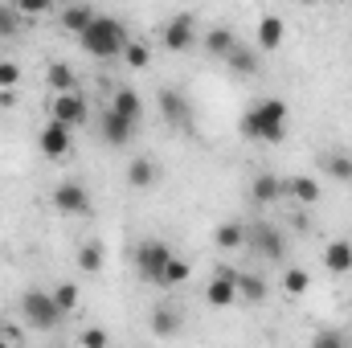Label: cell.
I'll use <instances>...</instances> for the list:
<instances>
[{
    "instance_id": "cell-1",
    "label": "cell",
    "mask_w": 352,
    "mask_h": 348,
    "mask_svg": "<svg viewBox=\"0 0 352 348\" xmlns=\"http://www.w3.org/2000/svg\"><path fill=\"white\" fill-rule=\"evenodd\" d=\"M242 135L263 140V144H278L287 135V102L283 98H263L258 107H250L242 115Z\"/></svg>"
},
{
    "instance_id": "cell-2",
    "label": "cell",
    "mask_w": 352,
    "mask_h": 348,
    "mask_svg": "<svg viewBox=\"0 0 352 348\" xmlns=\"http://www.w3.org/2000/svg\"><path fill=\"white\" fill-rule=\"evenodd\" d=\"M78 41H82V50L94 54V58H119L127 50V29H123L119 17H94V25H90Z\"/></svg>"
},
{
    "instance_id": "cell-3",
    "label": "cell",
    "mask_w": 352,
    "mask_h": 348,
    "mask_svg": "<svg viewBox=\"0 0 352 348\" xmlns=\"http://www.w3.org/2000/svg\"><path fill=\"white\" fill-rule=\"evenodd\" d=\"M21 312H25V320H29L33 328H41V332L58 328V320H62V312H58L54 295H50V291H41V287H29V291L21 295Z\"/></svg>"
},
{
    "instance_id": "cell-4",
    "label": "cell",
    "mask_w": 352,
    "mask_h": 348,
    "mask_svg": "<svg viewBox=\"0 0 352 348\" xmlns=\"http://www.w3.org/2000/svg\"><path fill=\"white\" fill-rule=\"evenodd\" d=\"M168 262H173L168 242H160V238L140 242V250H135V266H140V274H144L148 283H160V274H164V266H168Z\"/></svg>"
},
{
    "instance_id": "cell-5",
    "label": "cell",
    "mask_w": 352,
    "mask_h": 348,
    "mask_svg": "<svg viewBox=\"0 0 352 348\" xmlns=\"http://www.w3.org/2000/svg\"><path fill=\"white\" fill-rule=\"evenodd\" d=\"M54 119H58L62 127H70V131L82 127V123H87V98H82L78 90H74V94H58V98H54Z\"/></svg>"
},
{
    "instance_id": "cell-6",
    "label": "cell",
    "mask_w": 352,
    "mask_h": 348,
    "mask_svg": "<svg viewBox=\"0 0 352 348\" xmlns=\"http://www.w3.org/2000/svg\"><path fill=\"white\" fill-rule=\"evenodd\" d=\"M160 111L176 131H192V111H188V98L180 90H160Z\"/></svg>"
},
{
    "instance_id": "cell-7",
    "label": "cell",
    "mask_w": 352,
    "mask_h": 348,
    "mask_svg": "<svg viewBox=\"0 0 352 348\" xmlns=\"http://www.w3.org/2000/svg\"><path fill=\"white\" fill-rule=\"evenodd\" d=\"M205 299H209L213 307H230V303L238 299V270H221V274H213L209 287H205Z\"/></svg>"
},
{
    "instance_id": "cell-8",
    "label": "cell",
    "mask_w": 352,
    "mask_h": 348,
    "mask_svg": "<svg viewBox=\"0 0 352 348\" xmlns=\"http://www.w3.org/2000/svg\"><path fill=\"white\" fill-rule=\"evenodd\" d=\"M54 209H62V213H87V209H90L87 188H82L78 180L58 184V188H54Z\"/></svg>"
},
{
    "instance_id": "cell-9",
    "label": "cell",
    "mask_w": 352,
    "mask_h": 348,
    "mask_svg": "<svg viewBox=\"0 0 352 348\" xmlns=\"http://www.w3.org/2000/svg\"><path fill=\"white\" fill-rule=\"evenodd\" d=\"M246 242H254L263 259H274V262H278L283 254H287V246H283V234H278L274 226H254V230H246Z\"/></svg>"
},
{
    "instance_id": "cell-10",
    "label": "cell",
    "mask_w": 352,
    "mask_h": 348,
    "mask_svg": "<svg viewBox=\"0 0 352 348\" xmlns=\"http://www.w3.org/2000/svg\"><path fill=\"white\" fill-rule=\"evenodd\" d=\"M41 152L45 156H66L70 152V127H62L58 119H50L41 127Z\"/></svg>"
},
{
    "instance_id": "cell-11",
    "label": "cell",
    "mask_w": 352,
    "mask_h": 348,
    "mask_svg": "<svg viewBox=\"0 0 352 348\" xmlns=\"http://www.w3.org/2000/svg\"><path fill=\"white\" fill-rule=\"evenodd\" d=\"M164 45L168 50H188L192 45V17L188 12H180V17H173L164 25Z\"/></svg>"
},
{
    "instance_id": "cell-12",
    "label": "cell",
    "mask_w": 352,
    "mask_h": 348,
    "mask_svg": "<svg viewBox=\"0 0 352 348\" xmlns=\"http://www.w3.org/2000/svg\"><path fill=\"white\" fill-rule=\"evenodd\" d=\"M283 193H287V180H278L274 173L254 176V184H250V197H254L258 205H270V201H278Z\"/></svg>"
},
{
    "instance_id": "cell-13",
    "label": "cell",
    "mask_w": 352,
    "mask_h": 348,
    "mask_svg": "<svg viewBox=\"0 0 352 348\" xmlns=\"http://www.w3.org/2000/svg\"><path fill=\"white\" fill-rule=\"evenodd\" d=\"M107 111H115L119 119H127V123H135V119L144 115V98H140L135 90H127V87H123L119 94H115V98H111V107H107Z\"/></svg>"
},
{
    "instance_id": "cell-14",
    "label": "cell",
    "mask_w": 352,
    "mask_h": 348,
    "mask_svg": "<svg viewBox=\"0 0 352 348\" xmlns=\"http://www.w3.org/2000/svg\"><path fill=\"white\" fill-rule=\"evenodd\" d=\"M324 266L332 270V274H349L352 270V242H328V250H324Z\"/></svg>"
},
{
    "instance_id": "cell-15",
    "label": "cell",
    "mask_w": 352,
    "mask_h": 348,
    "mask_svg": "<svg viewBox=\"0 0 352 348\" xmlns=\"http://www.w3.org/2000/svg\"><path fill=\"white\" fill-rule=\"evenodd\" d=\"M94 17H98V12H94V8H87V4H70V8H62V25H66L70 33H78V37H82L90 25H94Z\"/></svg>"
},
{
    "instance_id": "cell-16",
    "label": "cell",
    "mask_w": 352,
    "mask_h": 348,
    "mask_svg": "<svg viewBox=\"0 0 352 348\" xmlns=\"http://www.w3.org/2000/svg\"><path fill=\"white\" fill-rule=\"evenodd\" d=\"M131 127H135V123L119 119L115 111H107V119H102V135H107V144H111V148H123V144L131 140Z\"/></svg>"
},
{
    "instance_id": "cell-17",
    "label": "cell",
    "mask_w": 352,
    "mask_h": 348,
    "mask_svg": "<svg viewBox=\"0 0 352 348\" xmlns=\"http://www.w3.org/2000/svg\"><path fill=\"white\" fill-rule=\"evenodd\" d=\"M234 45H238V41H234V29H226V25H217V29H209V33H205V50H209V54H217V58H230V54H234Z\"/></svg>"
},
{
    "instance_id": "cell-18",
    "label": "cell",
    "mask_w": 352,
    "mask_h": 348,
    "mask_svg": "<svg viewBox=\"0 0 352 348\" xmlns=\"http://www.w3.org/2000/svg\"><path fill=\"white\" fill-rule=\"evenodd\" d=\"M45 78H50V87L58 90V94H74V90H78V78H74V70H70L66 62H54Z\"/></svg>"
},
{
    "instance_id": "cell-19",
    "label": "cell",
    "mask_w": 352,
    "mask_h": 348,
    "mask_svg": "<svg viewBox=\"0 0 352 348\" xmlns=\"http://www.w3.org/2000/svg\"><path fill=\"white\" fill-rule=\"evenodd\" d=\"M278 41H283V17L266 12L263 21H258V45H263V50H274Z\"/></svg>"
},
{
    "instance_id": "cell-20",
    "label": "cell",
    "mask_w": 352,
    "mask_h": 348,
    "mask_svg": "<svg viewBox=\"0 0 352 348\" xmlns=\"http://www.w3.org/2000/svg\"><path fill=\"white\" fill-rule=\"evenodd\" d=\"M213 238H217V246H221V250H238V246L246 242V230H242L238 221H221Z\"/></svg>"
},
{
    "instance_id": "cell-21",
    "label": "cell",
    "mask_w": 352,
    "mask_h": 348,
    "mask_svg": "<svg viewBox=\"0 0 352 348\" xmlns=\"http://www.w3.org/2000/svg\"><path fill=\"white\" fill-rule=\"evenodd\" d=\"M152 328H156V336L180 332V312H176V307H156V312H152Z\"/></svg>"
},
{
    "instance_id": "cell-22",
    "label": "cell",
    "mask_w": 352,
    "mask_h": 348,
    "mask_svg": "<svg viewBox=\"0 0 352 348\" xmlns=\"http://www.w3.org/2000/svg\"><path fill=\"white\" fill-rule=\"evenodd\" d=\"M287 193H291V197H299V201H307V205H311V201H320V184H316L311 176H291V180H287Z\"/></svg>"
},
{
    "instance_id": "cell-23",
    "label": "cell",
    "mask_w": 352,
    "mask_h": 348,
    "mask_svg": "<svg viewBox=\"0 0 352 348\" xmlns=\"http://www.w3.org/2000/svg\"><path fill=\"white\" fill-rule=\"evenodd\" d=\"M238 295L250 299V303H263L266 299V283L258 274H238Z\"/></svg>"
},
{
    "instance_id": "cell-24",
    "label": "cell",
    "mask_w": 352,
    "mask_h": 348,
    "mask_svg": "<svg viewBox=\"0 0 352 348\" xmlns=\"http://www.w3.org/2000/svg\"><path fill=\"white\" fill-rule=\"evenodd\" d=\"M127 180H131V188H148V184L156 180V168H152V160H131V168H127Z\"/></svg>"
},
{
    "instance_id": "cell-25",
    "label": "cell",
    "mask_w": 352,
    "mask_h": 348,
    "mask_svg": "<svg viewBox=\"0 0 352 348\" xmlns=\"http://www.w3.org/2000/svg\"><path fill=\"white\" fill-rule=\"evenodd\" d=\"M230 66H234L238 74H254V70H258V58H254V50H246V45H234V54H230Z\"/></svg>"
},
{
    "instance_id": "cell-26",
    "label": "cell",
    "mask_w": 352,
    "mask_h": 348,
    "mask_svg": "<svg viewBox=\"0 0 352 348\" xmlns=\"http://www.w3.org/2000/svg\"><path fill=\"white\" fill-rule=\"evenodd\" d=\"M324 168L336 176V180H352V156H344V152H332V156H324Z\"/></svg>"
},
{
    "instance_id": "cell-27",
    "label": "cell",
    "mask_w": 352,
    "mask_h": 348,
    "mask_svg": "<svg viewBox=\"0 0 352 348\" xmlns=\"http://www.w3.org/2000/svg\"><path fill=\"white\" fill-rule=\"evenodd\" d=\"M50 295H54V303H58V312H62V316L78 307V287H74V283H62V287H58V291H50Z\"/></svg>"
},
{
    "instance_id": "cell-28",
    "label": "cell",
    "mask_w": 352,
    "mask_h": 348,
    "mask_svg": "<svg viewBox=\"0 0 352 348\" xmlns=\"http://www.w3.org/2000/svg\"><path fill=\"white\" fill-rule=\"evenodd\" d=\"M78 266H82L87 274H94V270L102 266V246H98V242H87V246H78Z\"/></svg>"
},
{
    "instance_id": "cell-29",
    "label": "cell",
    "mask_w": 352,
    "mask_h": 348,
    "mask_svg": "<svg viewBox=\"0 0 352 348\" xmlns=\"http://www.w3.org/2000/svg\"><path fill=\"white\" fill-rule=\"evenodd\" d=\"M184 279H188V262L173 254V262H168L164 274H160V287H176V283H184Z\"/></svg>"
},
{
    "instance_id": "cell-30",
    "label": "cell",
    "mask_w": 352,
    "mask_h": 348,
    "mask_svg": "<svg viewBox=\"0 0 352 348\" xmlns=\"http://www.w3.org/2000/svg\"><path fill=\"white\" fill-rule=\"evenodd\" d=\"M123 58H127V66H135V70H144V66L152 62V50H148L144 41H127V50H123Z\"/></svg>"
},
{
    "instance_id": "cell-31",
    "label": "cell",
    "mask_w": 352,
    "mask_h": 348,
    "mask_svg": "<svg viewBox=\"0 0 352 348\" xmlns=\"http://www.w3.org/2000/svg\"><path fill=\"white\" fill-rule=\"evenodd\" d=\"M307 283H311V279H307V270H287V274H283L287 295H303V291H307Z\"/></svg>"
},
{
    "instance_id": "cell-32",
    "label": "cell",
    "mask_w": 352,
    "mask_h": 348,
    "mask_svg": "<svg viewBox=\"0 0 352 348\" xmlns=\"http://www.w3.org/2000/svg\"><path fill=\"white\" fill-rule=\"evenodd\" d=\"M311 348H349V340H344V336H340L336 328H324V332H316Z\"/></svg>"
},
{
    "instance_id": "cell-33",
    "label": "cell",
    "mask_w": 352,
    "mask_h": 348,
    "mask_svg": "<svg viewBox=\"0 0 352 348\" xmlns=\"http://www.w3.org/2000/svg\"><path fill=\"white\" fill-rule=\"evenodd\" d=\"M16 25H21V12L8 8V4H0V37L4 33H16Z\"/></svg>"
},
{
    "instance_id": "cell-34",
    "label": "cell",
    "mask_w": 352,
    "mask_h": 348,
    "mask_svg": "<svg viewBox=\"0 0 352 348\" xmlns=\"http://www.w3.org/2000/svg\"><path fill=\"white\" fill-rule=\"evenodd\" d=\"M21 83V66H12V62H0V90H12Z\"/></svg>"
},
{
    "instance_id": "cell-35",
    "label": "cell",
    "mask_w": 352,
    "mask_h": 348,
    "mask_svg": "<svg viewBox=\"0 0 352 348\" xmlns=\"http://www.w3.org/2000/svg\"><path fill=\"white\" fill-rule=\"evenodd\" d=\"M107 345H111L107 328H87V332H82V348H107Z\"/></svg>"
},
{
    "instance_id": "cell-36",
    "label": "cell",
    "mask_w": 352,
    "mask_h": 348,
    "mask_svg": "<svg viewBox=\"0 0 352 348\" xmlns=\"http://www.w3.org/2000/svg\"><path fill=\"white\" fill-rule=\"evenodd\" d=\"M45 8H50L45 0H21V4H16V12H29V17H37V12H45Z\"/></svg>"
},
{
    "instance_id": "cell-37",
    "label": "cell",
    "mask_w": 352,
    "mask_h": 348,
    "mask_svg": "<svg viewBox=\"0 0 352 348\" xmlns=\"http://www.w3.org/2000/svg\"><path fill=\"white\" fill-rule=\"evenodd\" d=\"M12 102H16V94L12 90H0V107H12Z\"/></svg>"
},
{
    "instance_id": "cell-38",
    "label": "cell",
    "mask_w": 352,
    "mask_h": 348,
    "mask_svg": "<svg viewBox=\"0 0 352 348\" xmlns=\"http://www.w3.org/2000/svg\"><path fill=\"white\" fill-rule=\"evenodd\" d=\"M0 348H12V345H8V340H4V336H0Z\"/></svg>"
}]
</instances>
